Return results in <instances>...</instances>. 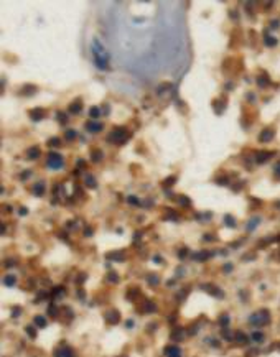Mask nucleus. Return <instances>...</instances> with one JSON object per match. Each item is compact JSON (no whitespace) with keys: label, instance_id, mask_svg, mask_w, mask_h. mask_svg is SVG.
Instances as JSON below:
<instances>
[{"label":"nucleus","instance_id":"1","mask_svg":"<svg viewBox=\"0 0 280 357\" xmlns=\"http://www.w3.org/2000/svg\"><path fill=\"white\" fill-rule=\"evenodd\" d=\"M92 58L96 61V64L99 66V69H107V54L104 51V46L99 43V40L92 41Z\"/></svg>","mask_w":280,"mask_h":357},{"label":"nucleus","instance_id":"2","mask_svg":"<svg viewBox=\"0 0 280 357\" xmlns=\"http://www.w3.org/2000/svg\"><path fill=\"white\" fill-rule=\"evenodd\" d=\"M269 321H270V314H269L267 309H262V311H259L257 314H254L251 318V323H252V324H257V326H264V324H267Z\"/></svg>","mask_w":280,"mask_h":357},{"label":"nucleus","instance_id":"3","mask_svg":"<svg viewBox=\"0 0 280 357\" xmlns=\"http://www.w3.org/2000/svg\"><path fill=\"white\" fill-rule=\"evenodd\" d=\"M63 156L58 155V153H51L50 156H48V166H51L53 170H58V168H61L63 166Z\"/></svg>","mask_w":280,"mask_h":357},{"label":"nucleus","instance_id":"4","mask_svg":"<svg viewBox=\"0 0 280 357\" xmlns=\"http://www.w3.org/2000/svg\"><path fill=\"white\" fill-rule=\"evenodd\" d=\"M127 137V130L125 128H115L110 135V140H117V141H122L124 138Z\"/></svg>","mask_w":280,"mask_h":357},{"label":"nucleus","instance_id":"5","mask_svg":"<svg viewBox=\"0 0 280 357\" xmlns=\"http://www.w3.org/2000/svg\"><path fill=\"white\" fill-rule=\"evenodd\" d=\"M54 357H74V352L69 347H60L54 350Z\"/></svg>","mask_w":280,"mask_h":357},{"label":"nucleus","instance_id":"6","mask_svg":"<svg viewBox=\"0 0 280 357\" xmlns=\"http://www.w3.org/2000/svg\"><path fill=\"white\" fill-rule=\"evenodd\" d=\"M165 354H167L168 357H181V350L178 349L176 346H168L167 349H165Z\"/></svg>","mask_w":280,"mask_h":357},{"label":"nucleus","instance_id":"7","mask_svg":"<svg viewBox=\"0 0 280 357\" xmlns=\"http://www.w3.org/2000/svg\"><path fill=\"white\" fill-rule=\"evenodd\" d=\"M107 318V323H110V324H114V323H117L119 321V313L117 311H109L106 314Z\"/></svg>","mask_w":280,"mask_h":357},{"label":"nucleus","instance_id":"8","mask_svg":"<svg viewBox=\"0 0 280 357\" xmlns=\"http://www.w3.org/2000/svg\"><path fill=\"white\" fill-rule=\"evenodd\" d=\"M260 222V219L259 217H254V219L251 221V222H247V230H254L255 227H257V224Z\"/></svg>","mask_w":280,"mask_h":357},{"label":"nucleus","instance_id":"9","mask_svg":"<svg viewBox=\"0 0 280 357\" xmlns=\"http://www.w3.org/2000/svg\"><path fill=\"white\" fill-rule=\"evenodd\" d=\"M272 137H273V135H272V132H270V130H265L262 135H260V141H269Z\"/></svg>","mask_w":280,"mask_h":357},{"label":"nucleus","instance_id":"10","mask_svg":"<svg viewBox=\"0 0 280 357\" xmlns=\"http://www.w3.org/2000/svg\"><path fill=\"white\" fill-rule=\"evenodd\" d=\"M35 324L40 326V328H45V326H46V321L41 318V316H36V318H35Z\"/></svg>","mask_w":280,"mask_h":357},{"label":"nucleus","instance_id":"11","mask_svg":"<svg viewBox=\"0 0 280 357\" xmlns=\"http://www.w3.org/2000/svg\"><path fill=\"white\" fill-rule=\"evenodd\" d=\"M224 221H226V224L229 227H236V219H232L231 216H224Z\"/></svg>","mask_w":280,"mask_h":357},{"label":"nucleus","instance_id":"12","mask_svg":"<svg viewBox=\"0 0 280 357\" xmlns=\"http://www.w3.org/2000/svg\"><path fill=\"white\" fill-rule=\"evenodd\" d=\"M38 155H40L38 148H32V150H28V156H30V160H35Z\"/></svg>","mask_w":280,"mask_h":357},{"label":"nucleus","instance_id":"13","mask_svg":"<svg viewBox=\"0 0 280 357\" xmlns=\"http://www.w3.org/2000/svg\"><path fill=\"white\" fill-rule=\"evenodd\" d=\"M234 337L239 341V342H247V337H245L244 334H242V332H236V336H234Z\"/></svg>","mask_w":280,"mask_h":357},{"label":"nucleus","instance_id":"14","mask_svg":"<svg viewBox=\"0 0 280 357\" xmlns=\"http://www.w3.org/2000/svg\"><path fill=\"white\" fill-rule=\"evenodd\" d=\"M252 337H254L257 342H262V341H264V334H262V332H254V334H252Z\"/></svg>","mask_w":280,"mask_h":357},{"label":"nucleus","instance_id":"15","mask_svg":"<svg viewBox=\"0 0 280 357\" xmlns=\"http://www.w3.org/2000/svg\"><path fill=\"white\" fill-rule=\"evenodd\" d=\"M208 257H209V252H203V254H196L195 255L196 260H204V258H208Z\"/></svg>","mask_w":280,"mask_h":357},{"label":"nucleus","instance_id":"16","mask_svg":"<svg viewBox=\"0 0 280 357\" xmlns=\"http://www.w3.org/2000/svg\"><path fill=\"white\" fill-rule=\"evenodd\" d=\"M33 193H35V194H43V184H35Z\"/></svg>","mask_w":280,"mask_h":357},{"label":"nucleus","instance_id":"17","mask_svg":"<svg viewBox=\"0 0 280 357\" xmlns=\"http://www.w3.org/2000/svg\"><path fill=\"white\" fill-rule=\"evenodd\" d=\"M5 285H7V287L15 285V278H13V276H7V280H5Z\"/></svg>","mask_w":280,"mask_h":357},{"label":"nucleus","instance_id":"18","mask_svg":"<svg viewBox=\"0 0 280 357\" xmlns=\"http://www.w3.org/2000/svg\"><path fill=\"white\" fill-rule=\"evenodd\" d=\"M87 128H89V130L97 132V130H101V125H97V124H89V125H87Z\"/></svg>","mask_w":280,"mask_h":357},{"label":"nucleus","instance_id":"19","mask_svg":"<svg viewBox=\"0 0 280 357\" xmlns=\"http://www.w3.org/2000/svg\"><path fill=\"white\" fill-rule=\"evenodd\" d=\"M71 110H73V112H79V110H81V107H79V104H74V106L71 107Z\"/></svg>","mask_w":280,"mask_h":357},{"label":"nucleus","instance_id":"20","mask_svg":"<svg viewBox=\"0 0 280 357\" xmlns=\"http://www.w3.org/2000/svg\"><path fill=\"white\" fill-rule=\"evenodd\" d=\"M227 323H229V319H227V316H223V318H221V324H224V326H226Z\"/></svg>","mask_w":280,"mask_h":357},{"label":"nucleus","instance_id":"21","mask_svg":"<svg viewBox=\"0 0 280 357\" xmlns=\"http://www.w3.org/2000/svg\"><path fill=\"white\" fill-rule=\"evenodd\" d=\"M180 199H181V201H180L181 204H184V206H188V204H190V201H188L186 198H180Z\"/></svg>","mask_w":280,"mask_h":357},{"label":"nucleus","instance_id":"22","mask_svg":"<svg viewBox=\"0 0 280 357\" xmlns=\"http://www.w3.org/2000/svg\"><path fill=\"white\" fill-rule=\"evenodd\" d=\"M26 331H28L30 337H35V331H33V328H28V329H26Z\"/></svg>","mask_w":280,"mask_h":357},{"label":"nucleus","instance_id":"23","mask_svg":"<svg viewBox=\"0 0 280 357\" xmlns=\"http://www.w3.org/2000/svg\"><path fill=\"white\" fill-rule=\"evenodd\" d=\"M68 138H69V140H73V138H74V132H73V130L68 132Z\"/></svg>","mask_w":280,"mask_h":357},{"label":"nucleus","instance_id":"24","mask_svg":"<svg viewBox=\"0 0 280 357\" xmlns=\"http://www.w3.org/2000/svg\"><path fill=\"white\" fill-rule=\"evenodd\" d=\"M231 270H232V267H231V263H227V265H226V272H231Z\"/></svg>","mask_w":280,"mask_h":357},{"label":"nucleus","instance_id":"25","mask_svg":"<svg viewBox=\"0 0 280 357\" xmlns=\"http://www.w3.org/2000/svg\"><path fill=\"white\" fill-rule=\"evenodd\" d=\"M275 171H277V173H279V174H280V163H279V165H277V166H275Z\"/></svg>","mask_w":280,"mask_h":357}]
</instances>
